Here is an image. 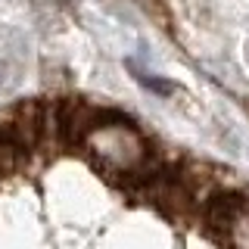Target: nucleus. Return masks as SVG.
Instances as JSON below:
<instances>
[{
  "label": "nucleus",
  "mask_w": 249,
  "mask_h": 249,
  "mask_svg": "<svg viewBox=\"0 0 249 249\" xmlns=\"http://www.w3.org/2000/svg\"><path fill=\"white\" fill-rule=\"evenodd\" d=\"M0 249H44V246L41 243L25 246V240H22L16 231L0 228ZM53 249H62V246H53ZM78 249H81V246H78ZM150 249H156V246H150ZM171 249H181V243H175ZM206 249H249V215H246V221L240 224V231L233 233V237L221 240V243H212V246H206Z\"/></svg>",
  "instance_id": "obj_1"
}]
</instances>
